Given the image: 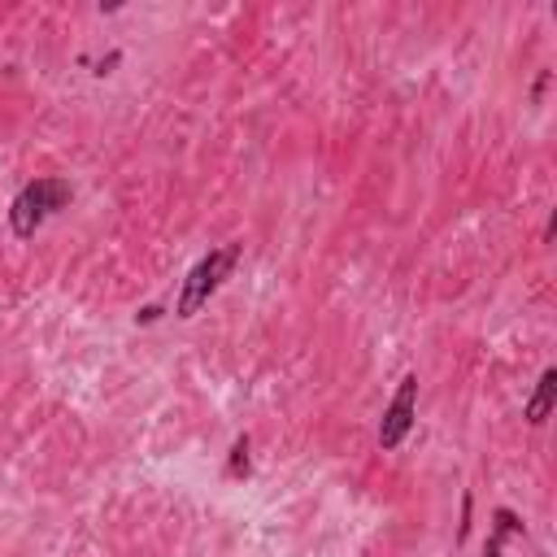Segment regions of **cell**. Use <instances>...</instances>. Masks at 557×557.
Here are the masks:
<instances>
[{"mask_svg":"<svg viewBox=\"0 0 557 557\" xmlns=\"http://www.w3.org/2000/svg\"><path fill=\"white\" fill-rule=\"evenodd\" d=\"M70 196L74 192L66 179H35V183H26L23 192L14 196V205H9V227H14V236H18V240H31L57 209L70 205Z\"/></svg>","mask_w":557,"mask_h":557,"instance_id":"6da1fadb","label":"cell"},{"mask_svg":"<svg viewBox=\"0 0 557 557\" xmlns=\"http://www.w3.org/2000/svg\"><path fill=\"white\" fill-rule=\"evenodd\" d=\"M240 244H222L214 248L209 257H200L192 270H188V279H183V292H179V305H174V314L179 318H196L205 305H209V296L231 279V270L240 262Z\"/></svg>","mask_w":557,"mask_h":557,"instance_id":"7a4b0ae2","label":"cell"},{"mask_svg":"<svg viewBox=\"0 0 557 557\" xmlns=\"http://www.w3.org/2000/svg\"><path fill=\"white\" fill-rule=\"evenodd\" d=\"M413 418H418V375H405L396 396H392V405L384 410V422H379V449L384 453L405 444V436L413 432Z\"/></svg>","mask_w":557,"mask_h":557,"instance_id":"3957f363","label":"cell"},{"mask_svg":"<svg viewBox=\"0 0 557 557\" xmlns=\"http://www.w3.org/2000/svg\"><path fill=\"white\" fill-rule=\"evenodd\" d=\"M553 401H557V370L549 366V370L540 375V384H535L532 401L523 405V418H527L532 427H544V422H549V413H553Z\"/></svg>","mask_w":557,"mask_h":557,"instance_id":"277c9868","label":"cell"},{"mask_svg":"<svg viewBox=\"0 0 557 557\" xmlns=\"http://www.w3.org/2000/svg\"><path fill=\"white\" fill-rule=\"evenodd\" d=\"M514 535H523V518H518L514 509L501 506L492 514V535H487V544H484V557H501L506 540H514Z\"/></svg>","mask_w":557,"mask_h":557,"instance_id":"5b68a950","label":"cell"},{"mask_svg":"<svg viewBox=\"0 0 557 557\" xmlns=\"http://www.w3.org/2000/svg\"><path fill=\"white\" fill-rule=\"evenodd\" d=\"M248 453H253V440L248 436H240L231 444V458H227V475H231V479H248V475H253V458H248Z\"/></svg>","mask_w":557,"mask_h":557,"instance_id":"8992f818","label":"cell"},{"mask_svg":"<svg viewBox=\"0 0 557 557\" xmlns=\"http://www.w3.org/2000/svg\"><path fill=\"white\" fill-rule=\"evenodd\" d=\"M118 61H122V52H109V57H105V61H97V70H92V74H100V79H105V74L114 70V66H118Z\"/></svg>","mask_w":557,"mask_h":557,"instance_id":"52a82bcc","label":"cell"},{"mask_svg":"<svg viewBox=\"0 0 557 557\" xmlns=\"http://www.w3.org/2000/svg\"><path fill=\"white\" fill-rule=\"evenodd\" d=\"M549 79H553V74H549V70H540V79H535V88H532V100H535V105H540V97H544V88H549Z\"/></svg>","mask_w":557,"mask_h":557,"instance_id":"ba28073f","label":"cell"},{"mask_svg":"<svg viewBox=\"0 0 557 557\" xmlns=\"http://www.w3.org/2000/svg\"><path fill=\"white\" fill-rule=\"evenodd\" d=\"M157 318H162V310H157V305H144V310L135 314V322H157Z\"/></svg>","mask_w":557,"mask_h":557,"instance_id":"9c48e42d","label":"cell"}]
</instances>
